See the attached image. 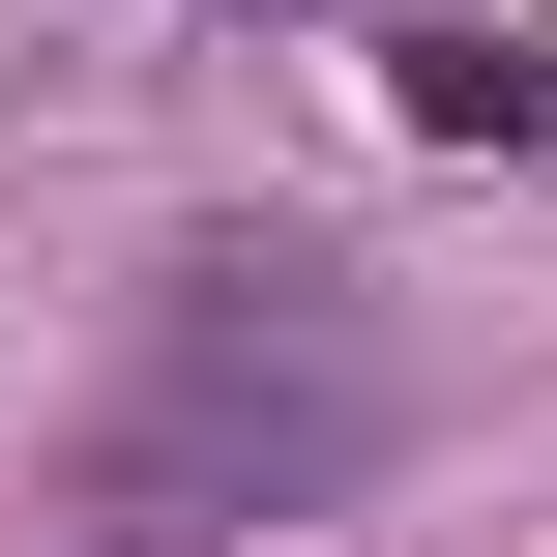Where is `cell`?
<instances>
[{
    "instance_id": "cell-1",
    "label": "cell",
    "mask_w": 557,
    "mask_h": 557,
    "mask_svg": "<svg viewBox=\"0 0 557 557\" xmlns=\"http://www.w3.org/2000/svg\"><path fill=\"white\" fill-rule=\"evenodd\" d=\"M411 470V323L352 294V264H176V323H147V411H117V499L147 529H352Z\"/></svg>"
},
{
    "instance_id": "cell-2",
    "label": "cell",
    "mask_w": 557,
    "mask_h": 557,
    "mask_svg": "<svg viewBox=\"0 0 557 557\" xmlns=\"http://www.w3.org/2000/svg\"><path fill=\"white\" fill-rule=\"evenodd\" d=\"M382 88H411V147H529V117H557L529 29H382Z\"/></svg>"
}]
</instances>
